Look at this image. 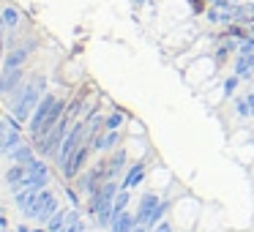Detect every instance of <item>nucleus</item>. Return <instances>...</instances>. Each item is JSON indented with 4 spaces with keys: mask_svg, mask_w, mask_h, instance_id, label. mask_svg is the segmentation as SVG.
Listing matches in <instances>:
<instances>
[{
    "mask_svg": "<svg viewBox=\"0 0 254 232\" xmlns=\"http://www.w3.org/2000/svg\"><path fill=\"white\" fill-rule=\"evenodd\" d=\"M134 224H137V219H134V213H128V210H121V213L112 216V224H110V232H131Z\"/></svg>",
    "mask_w": 254,
    "mask_h": 232,
    "instance_id": "4468645a",
    "label": "nucleus"
},
{
    "mask_svg": "<svg viewBox=\"0 0 254 232\" xmlns=\"http://www.w3.org/2000/svg\"><path fill=\"white\" fill-rule=\"evenodd\" d=\"M66 224H68V210H66V208H58L55 216H52V219L47 221L44 227H47L50 232H63V230H66Z\"/></svg>",
    "mask_w": 254,
    "mask_h": 232,
    "instance_id": "a211bd4d",
    "label": "nucleus"
},
{
    "mask_svg": "<svg viewBox=\"0 0 254 232\" xmlns=\"http://www.w3.org/2000/svg\"><path fill=\"white\" fill-rule=\"evenodd\" d=\"M22 145V131H19V120L11 117V120H3L0 117V153L11 156L14 150Z\"/></svg>",
    "mask_w": 254,
    "mask_h": 232,
    "instance_id": "39448f33",
    "label": "nucleus"
},
{
    "mask_svg": "<svg viewBox=\"0 0 254 232\" xmlns=\"http://www.w3.org/2000/svg\"><path fill=\"white\" fill-rule=\"evenodd\" d=\"M22 82H25L22 66H3V74H0V96H11Z\"/></svg>",
    "mask_w": 254,
    "mask_h": 232,
    "instance_id": "6e6552de",
    "label": "nucleus"
},
{
    "mask_svg": "<svg viewBox=\"0 0 254 232\" xmlns=\"http://www.w3.org/2000/svg\"><path fill=\"white\" fill-rule=\"evenodd\" d=\"M61 208V205H58V197L55 194L50 191V188H41L39 191V197H36V202H33V208L28 210V219L30 221H39V224H47V221L52 219V216H55V210Z\"/></svg>",
    "mask_w": 254,
    "mask_h": 232,
    "instance_id": "7ed1b4c3",
    "label": "nucleus"
},
{
    "mask_svg": "<svg viewBox=\"0 0 254 232\" xmlns=\"http://www.w3.org/2000/svg\"><path fill=\"white\" fill-rule=\"evenodd\" d=\"M235 110H238V115H252V110H249V99H241L235 104Z\"/></svg>",
    "mask_w": 254,
    "mask_h": 232,
    "instance_id": "a878e982",
    "label": "nucleus"
},
{
    "mask_svg": "<svg viewBox=\"0 0 254 232\" xmlns=\"http://www.w3.org/2000/svg\"><path fill=\"white\" fill-rule=\"evenodd\" d=\"M0 230H6V219L3 216H0Z\"/></svg>",
    "mask_w": 254,
    "mask_h": 232,
    "instance_id": "7c9ffc66",
    "label": "nucleus"
},
{
    "mask_svg": "<svg viewBox=\"0 0 254 232\" xmlns=\"http://www.w3.org/2000/svg\"><path fill=\"white\" fill-rule=\"evenodd\" d=\"M47 96V79L44 77H30L14 90L8 99H11V115L17 117L19 123H28L33 110L39 107V101Z\"/></svg>",
    "mask_w": 254,
    "mask_h": 232,
    "instance_id": "f257e3e1",
    "label": "nucleus"
},
{
    "mask_svg": "<svg viewBox=\"0 0 254 232\" xmlns=\"http://www.w3.org/2000/svg\"><path fill=\"white\" fill-rule=\"evenodd\" d=\"M17 232H30V230H28L25 224H19V227H17Z\"/></svg>",
    "mask_w": 254,
    "mask_h": 232,
    "instance_id": "c756f323",
    "label": "nucleus"
},
{
    "mask_svg": "<svg viewBox=\"0 0 254 232\" xmlns=\"http://www.w3.org/2000/svg\"><path fill=\"white\" fill-rule=\"evenodd\" d=\"M39 191H41V188H33V186H25V188H19V191L14 194V199H17V208L22 210V213H28V210L33 208L36 197H39Z\"/></svg>",
    "mask_w": 254,
    "mask_h": 232,
    "instance_id": "2eb2a0df",
    "label": "nucleus"
},
{
    "mask_svg": "<svg viewBox=\"0 0 254 232\" xmlns=\"http://www.w3.org/2000/svg\"><path fill=\"white\" fill-rule=\"evenodd\" d=\"M121 126H123V112H112V115L104 120V128H107V131H118Z\"/></svg>",
    "mask_w": 254,
    "mask_h": 232,
    "instance_id": "b1692460",
    "label": "nucleus"
},
{
    "mask_svg": "<svg viewBox=\"0 0 254 232\" xmlns=\"http://www.w3.org/2000/svg\"><path fill=\"white\" fill-rule=\"evenodd\" d=\"M90 150H93V145H90L88 139H85V142L71 153V159H68L66 164H63V175H66V177H77V175H79V170L85 167V161H88Z\"/></svg>",
    "mask_w": 254,
    "mask_h": 232,
    "instance_id": "1a4fd4ad",
    "label": "nucleus"
},
{
    "mask_svg": "<svg viewBox=\"0 0 254 232\" xmlns=\"http://www.w3.org/2000/svg\"><path fill=\"white\" fill-rule=\"evenodd\" d=\"M0 60H3V28H0Z\"/></svg>",
    "mask_w": 254,
    "mask_h": 232,
    "instance_id": "c85d7f7f",
    "label": "nucleus"
},
{
    "mask_svg": "<svg viewBox=\"0 0 254 232\" xmlns=\"http://www.w3.org/2000/svg\"><path fill=\"white\" fill-rule=\"evenodd\" d=\"M118 142H121V134H118V131H107V134H99V137L90 139L93 150H112Z\"/></svg>",
    "mask_w": 254,
    "mask_h": 232,
    "instance_id": "f3484780",
    "label": "nucleus"
},
{
    "mask_svg": "<svg viewBox=\"0 0 254 232\" xmlns=\"http://www.w3.org/2000/svg\"><path fill=\"white\" fill-rule=\"evenodd\" d=\"M252 71H254V55H241L235 60V74L243 79V77H249Z\"/></svg>",
    "mask_w": 254,
    "mask_h": 232,
    "instance_id": "6ab92c4d",
    "label": "nucleus"
},
{
    "mask_svg": "<svg viewBox=\"0 0 254 232\" xmlns=\"http://www.w3.org/2000/svg\"><path fill=\"white\" fill-rule=\"evenodd\" d=\"M238 79H241V77L235 74V77H230V79L224 82V96H232V93H235V88H238Z\"/></svg>",
    "mask_w": 254,
    "mask_h": 232,
    "instance_id": "393cba45",
    "label": "nucleus"
},
{
    "mask_svg": "<svg viewBox=\"0 0 254 232\" xmlns=\"http://www.w3.org/2000/svg\"><path fill=\"white\" fill-rule=\"evenodd\" d=\"M131 232H150V230H148L145 224H134V230H131Z\"/></svg>",
    "mask_w": 254,
    "mask_h": 232,
    "instance_id": "cd10ccee",
    "label": "nucleus"
},
{
    "mask_svg": "<svg viewBox=\"0 0 254 232\" xmlns=\"http://www.w3.org/2000/svg\"><path fill=\"white\" fill-rule=\"evenodd\" d=\"M3 232H8V230H3Z\"/></svg>",
    "mask_w": 254,
    "mask_h": 232,
    "instance_id": "473e14b6",
    "label": "nucleus"
},
{
    "mask_svg": "<svg viewBox=\"0 0 254 232\" xmlns=\"http://www.w3.org/2000/svg\"><path fill=\"white\" fill-rule=\"evenodd\" d=\"M55 101H58V96L47 93L44 99L39 101V107L33 110V115H30L28 128H30V134H33L36 139L41 137V128H44V123H47V117H50V112H52V107H55Z\"/></svg>",
    "mask_w": 254,
    "mask_h": 232,
    "instance_id": "423d86ee",
    "label": "nucleus"
},
{
    "mask_svg": "<svg viewBox=\"0 0 254 232\" xmlns=\"http://www.w3.org/2000/svg\"><path fill=\"white\" fill-rule=\"evenodd\" d=\"M33 47H36V41H28V44L11 50L6 58H3V66H25V60H28V55L33 52Z\"/></svg>",
    "mask_w": 254,
    "mask_h": 232,
    "instance_id": "f8f14e48",
    "label": "nucleus"
},
{
    "mask_svg": "<svg viewBox=\"0 0 254 232\" xmlns=\"http://www.w3.org/2000/svg\"><path fill=\"white\" fill-rule=\"evenodd\" d=\"M85 134H88V120H82V123H74V128L66 134V139H63V145L58 148V153H55V159H58V164H66L68 159H71V153L79 148V145L85 142Z\"/></svg>",
    "mask_w": 254,
    "mask_h": 232,
    "instance_id": "20e7f679",
    "label": "nucleus"
},
{
    "mask_svg": "<svg viewBox=\"0 0 254 232\" xmlns=\"http://www.w3.org/2000/svg\"><path fill=\"white\" fill-rule=\"evenodd\" d=\"M30 232H50V230H47V227H44V230H30Z\"/></svg>",
    "mask_w": 254,
    "mask_h": 232,
    "instance_id": "2f4dec72",
    "label": "nucleus"
},
{
    "mask_svg": "<svg viewBox=\"0 0 254 232\" xmlns=\"http://www.w3.org/2000/svg\"><path fill=\"white\" fill-rule=\"evenodd\" d=\"M11 159L17 161V164H28V161L36 159V153H33V148H30V145H19V148L11 153Z\"/></svg>",
    "mask_w": 254,
    "mask_h": 232,
    "instance_id": "412c9836",
    "label": "nucleus"
},
{
    "mask_svg": "<svg viewBox=\"0 0 254 232\" xmlns=\"http://www.w3.org/2000/svg\"><path fill=\"white\" fill-rule=\"evenodd\" d=\"M167 210H170V199H161V202L153 208V213H150V219H148V224H145V227H148V230H153V227L159 224L161 219H164Z\"/></svg>",
    "mask_w": 254,
    "mask_h": 232,
    "instance_id": "aec40b11",
    "label": "nucleus"
},
{
    "mask_svg": "<svg viewBox=\"0 0 254 232\" xmlns=\"http://www.w3.org/2000/svg\"><path fill=\"white\" fill-rule=\"evenodd\" d=\"M68 123H71V115L66 112V115L58 120L55 128H50L44 137H39V156H55L58 153V148L63 145V139H66V134H68Z\"/></svg>",
    "mask_w": 254,
    "mask_h": 232,
    "instance_id": "f03ea898",
    "label": "nucleus"
},
{
    "mask_svg": "<svg viewBox=\"0 0 254 232\" xmlns=\"http://www.w3.org/2000/svg\"><path fill=\"white\" fill-rule=\"evenodd\" d=\"M3 22H6V28H17L19 25V11L14 6H6L3 8Z\"/></svg>",
    "mask_w": 254,
    "mask_h": 232,
    "instance_id": "5701e85b",
    "label": "nucleus"
},
{
    "mask_svg": "<svg viewBox=\"0 0 254 232\" xmlns=\"http://www.w3.org/2000/svg\"><path fill=\"white\" fill-rule=\"evenodd\" d=\"M66 194H68V199H71V205H77V202H79V197H77V191H71V188H68V191H66Z\"/></svg>",
    "mask_w": 254,
    "mask_h": 232,
    "instance_id": "bb28decb",
    "label": "nucleus"
},
{
    "mask_svg": "<svg viewBox=\"0 0 254 232\" xmlns=\"http://www.w3.org/2000/svg\"><path fill=\"white\" fill-rule=\"evenodd\" d=\"M123 164H126V150H115V156H112V159L104 164L107 180H118V177H121V172H123Z\"/></svg>",
    "mask_w": 254,
    "mask_h": 232,
    "instance_id": "ddd939ff",
    "label": "nucleus"
},
{
    "mask_svg": "<svg viewBox=\"0 0 254 232\" xmlns=\"http://www.w3.org/2000/svg\"><path fill=\"white\" fill-rule=\"evenodd\" d=\"M159 202H161V199H159V194H153V191H145L142 197H139L137 213H134V219H137V224H148L150 213H153V208H156Z\"/></svg>",
    "mask_w": 254,
    "mask_h": 232,
    "instance_id": "9d476101",
    "label": "nucleus"
},
{
    "mask_svg": "<svg viewBox=\"0 0 254 232\" xmlns=\"http://www.w3.org/2000/svg\"><path fill=\"white\" fill-rule=\"evenodd\" d=\"M25 167H28V175H25L22 188L25 186H33V188H47V186H50V167H47L41 159L28 161Z\"/></svg>",
    "mask_w": 254,
    "mask_h": 232,
    "instance_id": "0eeeda50",
    "label": "nucleus"
},
{
    "mask_svg": "<svg viewBox=\"0 0 254 232\" xmlns=\"http://www.w3.org/2000/svg\"><path fill=\"white\" fill-rule=\"evenodd\" d=\"M25 175H28V167H25V164H17V161H14V167H8V172H6V183L11 186V191H14V194H17L19 188H22Z\"/></svg>",
    "mask_w": 254,
    "mask_h": 232,
    "instance_id": "dca6fc26",
    "label": "nucleus"
},
{
    "mask_svg": "<svg viewBox=\"0 0 254 232\" xmlns=\"http://www.w3.org/2000/svg\"><path fill=\"white\" fill-rule=\"evenodd\" d=\"M142 180H145V161H134L126 170V177H123L121 188H128V191H131V188H137Z\"/></svg>",
    "mask_w": 254,
    "mask_h": 232,
    "instance_id": "9b49d317",
    "label": "nucleus"
},
{
    "mask_svg": "<svg viewBox=\"0 0 254 232\" xmlns=\"http://www.w3.org/2000/svg\"><path fill=\"white\" fill-rule=\"evenodd\" d=\"M63 232H85V224L79 221V213L77 210H68V224Z\"/></svg>",
    "mask_w": 254,
    "mask_h": 232,
    "instance_id": "4be33fe9",
    "label": "nucleus"
}]
</instances>
